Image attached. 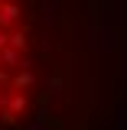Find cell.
I'll list each match as a JSON object with an SVG mask.
<instances>
[{"instance_id": "obj_6", "label": "cell", "mask_w": 127, "mask_h": 130, "mask_svg": "<svg viewBox=\"0 0 127 130\" xmlns=\"http://www.w3.org/2000/svg\"><path fill=\"white\" fill-rule=\"evenodd\" d=\"M0 127H20L16 114H13V111H3V114H0Z\"/></svg>"}, {"instance_id": "obj_8", "label": "cell", "mask_w": 127, "mask_h": 130, "mask_svg": "<svg viewBox=\"0 0 127 130\" xmlns=\"http://www.w3.org/2000/svg\"><path fill=\"white\" fill-rule=\"evenodd\" d=\"M3 49H10V32L7 29H0V52H3Z\"/></svg>"}, {"instance_id": "obj_2", "label": "cell", "mask_w": 127, "mask_h": 130, "mask_svg": "<svg viewBox=\"0 0 127 130\" xmlns=\"http://www.w3.org/2000/svg\"><path fill=\"white\" fill-rule=\"evenodd\" d=\"M26 46H30L26 26H23V29H13V32H10V49H16V52H23V55H26Z\"/></svg>"}, {"instance_id": "obj_3", "label": "cell", "mask_w": 127, "mask_h": 130, "mask_svg": "<svg viewBox=\"0 0 127 130\" xmlns=\"http://www.w3.org/2000/svg\"><path fill=\"white\" fill-rule=\"evenodd\" d=\"M33 85H36V75H33V72H26V68L13 75V88H16V91H26V88H33Z\"/></svg>"}, {"instance_id": "obj_7", "label": "cell", "mask_w": 127, "mask_h": 130, "mask_svg": "<svg viewBox=\"0 0 127 130\" xmlns=\"http://www.w3.org/2000/svg\"><path fill=\"white\" fill-rule=\"evenodd\" d=\"M0 88H13V78H10L7 68H0Z\"/></svg>"}, {"instance_id": "obj_5", "label": "cell", "mask_w": 127, "mask_h": 130, "mask_svg": "<svg viewBox=\"0 0 127 130\" xmlns=\"http://www.w3.org/2000/svg\"><path fill=\"white\" fill-rule=\"evenodd\" d=\"M59 91H62V75H52V78L46 81V94H49V98H55Z\"/></svg>"}, {"instance_id": "obj_1", "label": "cell", "mask_w": 127, "mask_h": 130, "mask_svg": "<svg viewBox=\"0 0 127 130\" xmlns=\"http://www.w3.org/2000/svg\"><path fill=\"white\" fill-rule=\"evenodd\" d=\"M20 16H23V7H20V3H10V0H3V3H0V29L10 32V26H13Z\"/></svg>"}, {"instance_id": "obj_4", "label": "cell", "mask_w": 127, "mask_h": 130, "mask_svg": "<svg viewBox=\"0 0 127 130\" xmlns=\"http://www.w3.org/2000/svg\"><path fill=\"white\" fill-rule=\"evenodd\" d=\"M26 107H30L26 94H13V101H10V111H13V114H26Z\"/></svg>"}]
</instances>
